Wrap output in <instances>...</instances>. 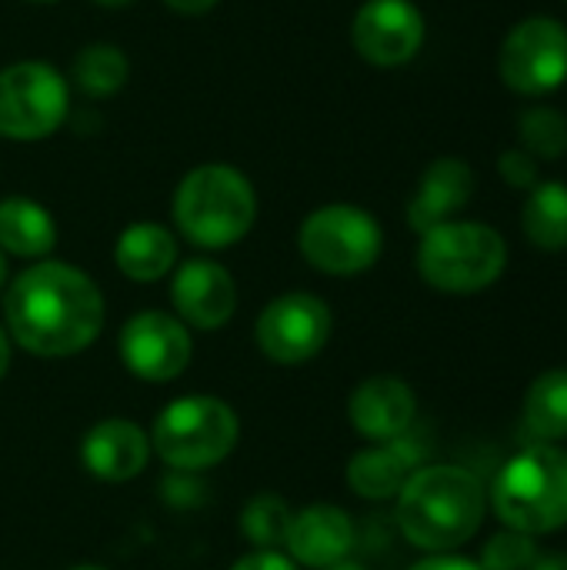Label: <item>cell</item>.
Segmentation results:
<instances>
[{
    "label": "cell",
    "mask_w": 567,
    "mask_h": 570,
    "mask_svg": "<svg viewBox=\"0 0 567 570\" xmlns=\"http://www.w3.org/2000/svg\"><path fill=\"white\" fill-rule=\"evenodd\" d=\"M518 140L531 157L558 160L567 154V117L558 107H528L518 117Z\"/></svg>",
    "instance_id": "cell-25"
},
{
    "label": "cell",
    "mask_w": 567,
    "mask_h": 570,
    "mask_svg": "<svg viewBox=\"0 0 567 570\" xmlns=\"http://www.w3.org/2000/svg\"><path fill=\"white\" fill-rule=\"evenodd\" d=\"M170 304L190 331H221L237 314V281L224 264L190 257L170 277Z\"/></svg>",
    "instance_id": "cell-13"
},
{
    "label": "cell",
    "mask_w": 567,
    "mask_h": 570,
    "mask_svg": "<svg viewBox=\"0 0 567 570\" xmlns=\"http://www.w3.org/2000/svg\"><path fill=\"white\" fill-rule=\"evenodd\" d=\"M3 284H7V254L0 250V291H3Z\"/></svg>",
    "instance_id": "cell-34"
},
{
    "label": "cell",
    "mask_w": 567,
    "mask_h": 570,
    "mask_svg": "<svg viewBox=\"0 0 567 570\" xmlns=\"http://www.w3.org/2000/svg\"><path fill=\"white\" fill-rule=\"evenodd\" d=\"M414 417H418V397L411 384L394 374L364 377L348 397V421L371 444L408 434L414 428Z\"/></svg>",
    "instance_id": "cell-16"
},
{
    "label": "cell",
    "mask_w": 567,
    "mask_h": 570,
    "mask_svg": "<svg viewBox=\"0 0 567 570\" xmlns=\"http://www.w3.org/2000/svg\"><path fill=\"white\" fill-rule=\"evenodd\" d=\"M117 354L130 377L144 384H170L194 361L190 327L167 311H137L117 334Z\"/></svg>",
    "instance_id": "cell-11"
},
{
    "label": "cell",
    "mask_w": 567,
    "mask_h": 570,
    "mask_svg": "<svg viewBox=\"0 0 567 570\" xmlns=\"http://www.w3.org/2000/svg\"><path fill=\"white\" fill-rule=\"evenodd\" d=\"M150 458H154L150 434L127 417L97 421L80 438V464L90 478H97L104 484L134 481L137 474H144Z\"/></svg>",
    "instance_id": "cell-15"
},
{
    "label": "cell",
    "mask_w": 567,
    "mask_h": 570,
    "mask_svg": "<svg viewBox=\"0 0 567 570\" xmlns=\"http://www.w3.org/2000/svg\"><path fill=\"white\" fill-rule=\"evenodd\" d=\"M525 428L535 444L567 438V371H545L525 397Z\"/></svg>",
    "instance_id": "cell-22"
},
{
    "label": "cell",
    "mask_w": 567,
    "mask_h": 570,
    "mask_svg": "<svg viewBox=\"0 0 567 570\" xmlns=\"http://www.w3.org/2000/svg\"><path fill=\"white\" fill-rule=\"evenodd\" d=\"M475 197V170L461 157H438L421 174V184L408 204V224L414 234H428L438 224L454 220Z\"/></svg>",
    "instance_id": "cell-18"
},
{
    "label": "cell",
    "mask_w": 567,
    "mask_h": 570,
    "mask_svg": "<svg viewBox=\"0 0 567 570\" xmlns=\"http://www.w3.org/2000/svg\"><path fill=\"white\" fill-rule=\"evenodd\" d=\"M521 230L538 250H565L567 247V184L545 180L528 190L521 207Z\"/></svg>",
    "instance_id": "cell-21"
},
{
    "label": "cell",
    "mask_w": 567,
    "mask_h": 570,
    "mask_svg": "<svg viewBox=\"0 0 567 570\" xmlns=\"http://www.w3.org/2000/svg\"><path fill=\"white\" fill-rule=\"evenodd\" d=\"M241 441L237 411L214 394L174 397L150 428L154 454L177 474H201L224 464Z\"/></svg>",
    "instance_id": "cell-5"
},
{
    "label": "cell",
    "mask_w": 567,
    "mask_h": 570,
    "mask_svg": "<svg viewBox=\"0 0 567 570\" xmlns=\"http://www.w3.org/2000/svg\"><path fill=\"white\" fill-rule=\"evenodd\" d=\"M491 504L508 531L528 538L561 531L567 524V451L531 444L515 454L495 478Z\"/></svg>",
    "instance_id": "cell-4"
},
{
    "label": "cell",
    "mask_w": 567,
    "mask_h": 570,
    "mask_svg": "<svg viewBox=\"0 0 567 570\" xmlns=\"http://www.w3.org/2000/svg\"><path fill=\"white\" fill-rule=\"evenodd\" d=\"M67 570H107V568H100V564H74V568H67Z\"/></svg>",
    "instance_id": "cell-36"
},
{
    "label": "cell",
    "mask_w": 567,
    "mask_h": 570,
    "mask_svg": "<svg viewBox=\"0 0 567 570\" xmlns=\"http://www.w3.org/2000/svg\"><path fill=\"white\" fill-rule=\"evenodd\" d=\"M291 514L294 511H291V504L281 494L261 491L241 511V534L251 541L254 551H281L287 524H291Z\"/></svg>",
    "instance_id": "cell-24"
},
{
    "label": "cell",
    "mask_w": 567,
    "mask_h": 570,
    "mask_svg": "<svg viewBox=\"0 0 567 570\" xmlns=\"http://www.w3.org/2000/svg\"><path fill=\"white\" fill-rule=\"evenodd\" d=\"M174 224L201 250L241 244L257 220V194L247 174L231 164H201L174 190Z\"/></svg>",
    "instance_id": "cell-3"
},
{
    "label": "cell",
    "mask_w": 567,
    "mask_h": 570,
    "mask_svg": "<svg viewBox=\"0 0 567 570\" xmlns=\"http://www.w3.org/2000/svg\"><path fill=\"white\" fill-rule=\"evenodd\" d=\"M177 254H180V247H177L174 230L157 220L127 224L114 244V264L134 284L164 281L177 267Z\"/></svg>",
    "instance_id": "cell-19"
},
{
    "label": "cell",
    "mask_w": 567,
    "mask_h": 570,
    "mask_svg": "<svg viewBox=\"0 0 567 570\" xmlns=\"http://www.w3.org/2000/svg\"><path fill=\"white\" fill-rule=\"evenodd\" d=\"M354 521L338 504H307L291 514L287 534H284V554L297 568L328 570L354 551Z\"/></svg>",
    "instance_id": "cell-14"
},
{
    "label": "cell",
    "mask_w": 567,
    "mask_h": 570,
    "mask_svg": "<svg viewBox=\"0 0 567 570\" xmlns=\"http://www.w3.org/2000/svg\"><path fill=\"white\" fill-rule=\"evenodd\" d=\"M7 371H10V334L0 324V381L7 377Z\"/></svg>",
    "instance_id": "cell-32"
},
{
    "label": "cell",
    "mask_w": 567,
    "mask_h": 570,
    "mask_svg": "<svg viewBox=\"0 0 567 570\" xmlns=\"http://www.w3.org/2000/svg\"><path fill=\"white\" fill-rule=\"evenodd\" d=\"M508 267L505 237L478 220H448L421 234L418 274L444 294H478Z\"/></svg>",
    "instance_id": "cell-6"
},
{
    "label": "cell",
    "mask_w": 567,
    "mask_h": 570,
    "mask_svg": "<svg viewBox=\"0 0 567 570\" xmlns=\"http://www.w3.org/2000/svg\"><path fill=\"white\" fill-rule=\"evenodd\" d=\"M334 314L331 307L307 291H287L267 301L254 321L257 351L281 367L311 364L331 341Z\"/></svg>",
    "instance_id": "cell-9"
},
{
    "label": "cell",
    "mask_w": 567,
    "mask_h": 570,
    "mask_svg": "<svg viewBox=\"0 0 567 570\" xmlns=\"http://www.w3.org/2000/svg\"><path fill=\"white\" fill-rule=\"evenodd\" d=\"M97 7H110V10H117V7H130L134 0H94Z\"/></svg>",
    "instance_id": "cell-33"
},
{
    "label": "cell",
    "mask_w": 567,
    "mask_h": 570,
    "mask_svg": "<svg viewBox=\"0 0 567 570\" xmlns=\"http://www.w3.org/2000/svg\"><path fill=\"white\" fill-rule=\"evenodd\" d=\"M538 544L535 538L521 534V531H505L495 534L485 551H481V570H531L538 561Z\"/></svg>",
    "instance_id": "cell-26"
},
{
    "label": "cell",
    "mask_w": 567,
    "mask_h": 570,
    "mask_svg": "<svg viewBox=\"0 0 567 570\" xmlns=\"http://www.w3.org/2000/svg\"><path fill=\"white\" fill-rule=\"evenodd\" d=\"M107 321L97 281L67 261H37L20 271L3 294V324L10 341L40 357L63 361L87 351Z\"/></svg>",
    "instance_id": "cell-1"
},
{
    "label": "cell",
    "mask_w": 567,
    "mask_h": 570,
    "mask_svg": "<svg viewBox=\"0 0 567 570\" xmlns=\"http://www.w3.org/2000/svg\"><path fill=\"white\" fill-rule=\"evenodd\" d=\"M174 13H184V17H201V13H211L221 0H164Z\"/></svg>",
    "instance_id": "cell-30"
},
{
    "label": "cell",
    "mask_w": 567,
    "mask_h": 570,
    "mask_svg": "<svg viewBox=\"0 0 567 570\" xmlns=\"http://www.w3.org/2000/svg\"><path fill=\"white\" fill-rule=\"evenodd\" d=\"M424 461V444L418 441L414 431L394 438V441H381L371 444L364 451H358L348 461V488L364 498V501H391L401 494V488L408 484V478L421 468Z\"/></svg>",
    "instance_id": "cell-17"
},
{
    "label": "cell",
    "mask_w": 567,
    "mask_h": 570,
    "mask_svg": "<svg viewBox=\"0 0 567 570\" xmlns=\"http://www.w3.org/2000/svg\"><path fill=\"white\" fill-rule=\"evenodd\" d=\"M297 250L328 277H358L378 264L384 230L358 204H324L301 220Z\"/></svg>",
    "instance_id": "cell-7"
},
{
    "label": "cell",
    "mask_w": 567,
    "mask_h": 570,
    "mask_svg": "<svg viewBox=\"0 0 567 570\" xmlns=\"http://www.w3.org/2000/svg\"><path fill=\"white\" fill-rule=\"evenodd\" d=\"M498 170H501L505 184H508V187H515V190H531V187H538V184H541L538 157H531L525 147H511V150H505V154H501V160H498Z\"/></svg>",
    "instance_id": "cell-27"
},
{
    "label": "cell",
    "mask_w": 567,
    "mask_h": 570,
    "mask_svg": "<svg viewBox=\"0 0 567 570\" xmlns=\"http://www.w3.org/2000/svg\"><path fill=\"white\" fill-rule=\"evenodd\" d=\"M30 3H53V0H30Z\"/></svg>",
    "instance_id": "cell-37"
},
{
    "label": "cell",
    "mask_w": 567,
    "mask_h": 570,
    "mask_svg": "<svg viewBox=\"0 0 567 570\" xmlns=\"http://www.w3.org/2000/svg\"><path fill=\"white\" fill-rule=\"evenodd\" d=\"M57 247V220L50 210L30 197L0 200V250L20 261H47Z\"/></svg>",
    "instance_id": "cell-20"
},
{
    "label": "cell",
    "mask_w": 567,
    "mask_h": 570,
    "mask_svg": "<svg viewBox=\"0 0 567 570\" xmlns=\"http://www.w3.org/2000/svg\"><path fill=\"white\" fill-rule=\"evenodd\" d=\"M70 110L67 77L43 60H17L0 70V137L17 144L47 140Z\"/></svg>",
    "instance_id": "cell-8"
},
{
    "label": "cell",
    "mask_w": 567,
    "mask_h": 570,
    "mask_svg": "<svg viewBox=\"0 0 567 570\" xmlns=\"http://www.w3.org/2000/svg\"><path fill=\"white\" fill-rule=\"evenodd\" d=\"M501 80L521 97H545L567 80V27L558 17H525L498 53Z\"/></svg>",
    "instance_id": "cell-10"
},
{
    "label": "cell",
    "mask_w": 567,
    "mask_h": 570,
    "mask_svg": "<svg viewBox=\"0 0 567 570\" xmlns=\"http://www.w3.org/2000/svg\"><path fill=\"white\" fill-rule=\"evenodd\" d=\"M227 570H301L284 551H251L237 558Z\"/></svg>",
    "instance_id": "cell-28"
},
{
    "label": "cell",
    "mask_w": 567,
    "mask_h": 570,
    "mask_svg": "<svg viewBox=\"0 0 567 570\" xmlns=\"http://www.w3.org/2000/svg\"><path fill=\"white\" fill-rule=\"evenodd\" d=\"M328 570H368V568H361V564H354V561H341V564H334V568H328Z\"/></svg>",
    "instance_id": "cell-35"
},
{
    "label": "cell",
    "mask_w": 567,
    "mask_h": 570,
    "mask_svg": "<svg viewBox=\"0 0 567 570\" xmlns=\"http://www.w3.org/2000/svg\"><path fill=\"white\" fill-rule=\"evenodd\" d=\"M351 43L374 67H401L424 43V13L411 0H368L354 13Z\"/></svg>",
    "instance_id": "cell-12"
},
{
    "label": "cell",
    "mask_w": 567,
    "mask_h": 570,
    "mask_svg": "<svg viewBox=\"0 0 567 570\" xmlns=\"http://www.w3.org/2000/svg\"><path fill=\"white\" fill-rule=\"evenodd\" d=\"M485 508V488L471 471L424 464L398 494V528L418 551L448 554L478 534Z\"/></svg>",
    "instance_id": "cell-2"
},
{
    "label": "cell",
    "mask_w": 567,
    "mask_h": 570,
    "mask_svg": "<svg viewBox=\"0 0 567 570\" xmlns=\"http://www.w3.org/2000/svg\"><path fill=\"white\" fill-rule=\"evenodd\" d=\"M411 570H481L475 561L468 558H454V554H431L421 564H414Z\"/></svg>",
    "instance_id": "cell-29"
},
{
    "label": "cell",
    "mask_w": 567,
    "mask_h": 570,
    "mask_svg": "<svg viewBox=\"0 0 567 570\" xmlns=\"http://www.w3.org/2000/svg\"><path fill=\"white\" fill-rule=\"evenodd\" d=\"M70 77L77 83V90H84L87 97H110L127 83L130 60L117 43H87L74 57Z\"/></svg>",
    "instance_id": "cell-23"
},
{
    "label": "cell",
    "mask_w": 567,
    "mask_h": 570,
    "mask_svg": "<svg viewBox=\"0 0 567 570\" xmlns=\"http://www.w3.org/2000/svg\"><path fill=\"white\" fill-rule=\"evenodd\" d=\"M531 570H567V554H538Z\"/></svg>",
    "instance_id": "cell-31"
}]
</instances>
